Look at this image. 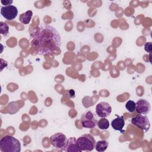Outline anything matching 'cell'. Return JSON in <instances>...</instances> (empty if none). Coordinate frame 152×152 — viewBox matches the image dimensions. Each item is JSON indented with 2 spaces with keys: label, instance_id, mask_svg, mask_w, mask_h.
Instances as JSON below:
<instances>
[{
  "label": "cell",
  "instance_id": "cell-1",
  "mask_svg": "<svg viewBox=\"0 0 152 152\" xmlns=\"http://www.w3.org/2000/svg\"><path fill=\"white\" fill-rule=\"evenodd\" d=\"M61 43V36L57 30L51 26H45L39 29L31 44L39 54L44 55L54 52Z\"/></svg>",
  "mask_w": 152,
  "mask_h": 152
},
{
  "label": "cell",
  "instance_id": "cell-2",
  "mask_svg": "<svg viewBox=\"0 0 152 152\" xmlns=\"http://www.w3.org/2000/svg\"><path fill=\"white\" fill-rule=\"evenodd\" d=\"M0 150L2 152H20V142L11 135H5L0 140Z\"/></svg>",
  "mask_w": 152,
  "mask_h": 152
},
{
  "label": "cell",
  "instance_id": "cell-3",
  "mask_svg": "<svg viewBox=\"0 0 152 152\" xmlns=\"http://www.w3.org/2000/svg\"><path fill=\"white\" fill-rule=\"evenodd\" d=\"M78 147L81 151H91L95 148L96 141L91 134H83L77 139Z\"/></svg>",
  "mask_w": 152,
  "mask_h": 152
},
{
  "label": "cell",
  "instance_id": "cell-4",
  "mask_svg": "<svg viewBox=\"0 0 152 152\" xmlns=\"http://www.w3.org/2000/svg\"><path fill=\"white\" fill-rule=\"evenodd\" d=\"M131 122L145 132H147L150 128V121L147 116L144 115L138 114L135 115L131 119Z\"/></svg>",
  "mask_w": 152,
  "mask_h": 152
},
{
  "label": "cell",
  "instance_id": "cell-5",
  "mask_svg": "<svg viewBox=\"0 0 152 152\" xmlns=\"http://www.w3.org/2000/svg\"><path fill=\"white\" fill-rule=\"evenodd\" d=\"M81 121L82 126L86 128H93L97 125V121L94 114L90 110L84 113L81 116Z\"/></svg>",
  "mask_w": 152,
  "mask_h": 152
},
{
  "label": "cell",
  "instance_id": "cell-6",
  "mask_svg": "<svg viewBox=\"0 0 152 152\" xmlns=\"http://www.w3.org/2000/svg\"><path fill=\"white\" fill-rule=\"evenodd\" d=\"M49 140L53 147L62 150L66 143L67 139L64 134L61 132H58L50 136Z\"/></svg>",
  "mask_w": 152,
  "mask_h": 152
},
{
  "label": "cell",
  "instance_id": "cell-7",
  "mask_svg": "<svg viewBox=\"0 0 152 152\" xmlns=\"http://www.w3.org/2000/svg\"><path fill=\"white\" fill-rule=\"evenodd\" d=\"M1 14L5 19L8 21H11L17 16L18 10L17 7L14 5H5L1 7Z\"/></svg>",
  "mask_w": 152,
  "mask_h": 152
},
{
  "label": "cell",
  "instance_id": "cell-8",
  "mask_svg": "<svg viewBox=\"0 0 152 152\" xmlns=\"http://www.w3.org/2000/svg\"><path fill=\"white\" fill-rule=\"evenodd\" d=\"M111 112L112 107L107 102H100L96 105V113L99 117L106 118L110 115Z\"/></svg>",
  "mask_w": 152,
  "mask_h": 152
},
{
  "label": "cell",
  "instance_id": "cell-9",
  "mask_svg": "<svg viewBox=\"0 0 152 152\" xmlns=\"http://www.w3.org/2000/svg\"><path fill=\"white\" fill-rule=\"evenodd\" d=\"M136 104V110L138 114L141 115H146L148 113L151 109L150 104L145 99H140L138 100L137 103H135Z\"/></svg>",
  "mask_w": 152,
  "mask_h": 152
},
{
  "label": "cell",
  "instance_id": "cell-10",
  "mask_svg": "<svg viewBox=\"0 0 152 152\" xmlns=\"http://www.w3.org/2000/svg\"><path fill=\"white\" fill-rule=\"evenodd\" d=\"M62 151L67 152H81L82 151L77 142V140L75 137H69L67 139L66 143L62 150Z\"/></svg>",
  "mask_w": 152,
  "mask_h": 152
},
{
  "label": "cell",
  "instance_id": "cell-11",
  "mask_svg": "<svg viewBox=\"0 0 152 152\" xmlns=\"http://www.w3.org/2000/svg\"><path fill=\"white\" fill-rule=\"evenodd\" d=\"M116 116L117 117L112 121L111 125L113 129L119 131L121 133H123L124 132L123 128L125 125V120L124 117L123 116H119L117 115H116Z\"/></svg>",
  "mask_w": 152,
  "mask_h": 152
},
{
  "label": "cell",
  "instance_id": "cell-12",
  "mask_svg": "<svg viewBox=\"0 0 152 152\" xmlns=\"http://www.w3.org/2000/svg\"><path fill=\"white\" fill-rule=\"evenodd\" d=\"M33 15V12L31 11L28 10L24 13L21 14L19 17V20L21 23L24 24H27L30 23Z\"/></svg>",
  "mask_w": 152,
  "mask_h": 152
},
{
  "label": "cell",
  "instance_id": "cell-13",
  "mask_svg": "<svg viewBox=\"0 0 152 152\" xmlns=\"http://www.w3.org/2000/svg\"><path fill=\"white\" fill-rule=\"evenodd\" d=\"M109 142L106 140H100L96 142L95 148L99 152H103L107 148Z\"/></svg>",
  "mask_w": 152,
  "mask_h": 152
},
{
  "label": "cell",
  "instance_id": "cell-14",
  "mask_svg": "<svg viewBox=\"0 0 152 152\" xmlns=\"http://www.w3.org/2000/svg\"><path fill=\"white\" fill-rule=\"evenodd\" d=\"M97 125L100 129H107L109 127V122L106 118H102L97 121Z\"/></svg>",
  "mask_w": 152,
  "mask_h": 152
},
{
  "label": "cell",
  "instance_id": "cell-15",
  "mask_svg": "<svg viewBox=\"0 0 152 152\" xmlns=\"http://www.w3.org/2000/svg\"><path fill=\"white\" fill-rule=\"evenodd\" d=\"M125 108L131 113L134 112L136 109L135 102L133 100H128L125 104Z\"/></svg>",
  "mask_w": 152,
  "mask_h": 152
},
{
  "label": "cell",
  "instance_id": "cell-16",
  "mask_svg": "<svg viewBox=\"0 0 152 152\" xmlns=\"http://www.w3.org/2000/svg\"><path fill=\"white\" fill-rule=\"evenodd\" d=\"M0 32L4 36H7L9 31V27L8 24L4 22H0Z\"/></svg>",
  "mask_w": 152,
  "mask_h": 152
},
{
  "label": "cell",
  "instance_id": "cell-17",
  "mask_svg": "<svg viewBox=\"0 0 152 152\" xmlns=\"http://www.w3.org/2000/svg\"><path fill=\"white\" fill-rule=\"evenodd\" d=\"M144 49L146 52L150 53L152 50V45L151 42H147L144 45Z\"/></svg>",
  "mask_w": 152,
  "mask_h": 152
},
{
  "label": "cell",
  "instance_id": "cell-18",
  "mask_svg": "<svg viewBox=\"0 0 152 152\" xmlns=\"http://www.w3.org/2000/svg\"><path fill=\"white\" fill-rule=\"evenodd\" d=\"M66 93H68V96H69V97L73 98L75 97V92L74 90H68L66 91Z\"/></svg>",
  "mask_w": 152,
  "mask_h": 152
},
{
  "label": "cell",
  "instance_id": "cell-19",
  "mask_svg": "<svg viewBox=\"0 0 152 152\" xmlns=\"http://www.w3.org/2000/svg\"><path fill=\"white\" fill-rule=\"evenodd\" d=\"M1 2L2 3L3 5H6V6H7V5H10V4L12 3V1H10L9 0H5V1H4L2 0Z\"/></svg>",
  "mask_w": 152,
  "mask_h": 152
}]
</instances>
